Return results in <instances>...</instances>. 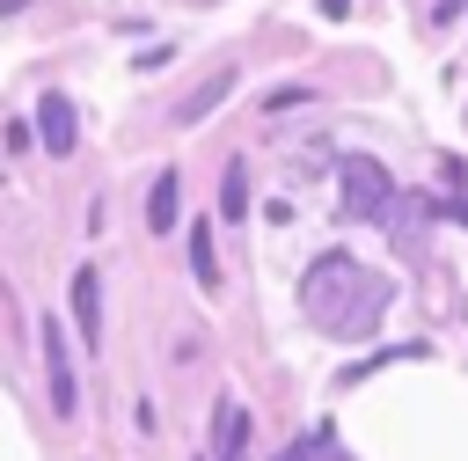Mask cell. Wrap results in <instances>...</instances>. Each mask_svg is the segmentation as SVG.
Instances as JSON below:
<instances>
[{"mask_svg":"<svg viewBox=\"0 0 468 461\" xmlns=\"http://www.w3.org/2000/svg\"><path fill=\"white\" fill-rule=\"evenodd\" d=\"M44 366H51V410L58 417H73L80 410V388H73V351H66V329H58V315H44Z\"/></svg>","mask_w":468,"mask_h":461,"instance_id":"cell-1","label":"cell"},{"mask_svg":"<svg viewBox=\"0 0 468 461\" xmlns=\"http://www.w3.org/2000/svg\"><path fill=\"white\" fill-rule=\"evenodd\" d=\"M73 322H80L88 344H102V271H95V263L73 271Z\"/></svg>","mask_w":468,"mask_h":461,"instance_id":"cell-2","label":"cell"},{"mask_svg":"<svg viewBox=\"0 0 468 461\" xmlns=\"http://www.w3.org/2000/svg\"><path fill=\"white\" fill-rule=\"evenodd\" d=\"M344 205L351 212H380L388 205V176L373 161H344Z\"/></svg>","mask_w":468,"mask_h":461,"instance_id":"cell-3","label":"cell"},{"mask_svg":"<svg viewBox=\"0 0 468 461\" xmlns=\"http://www.w3.org/2000/svg\"><path fill=\"white\" fill-rule=\"evenodd\" d=\"M227 95H234V66H227V73H212V80H197V88L176 102V124H205V117H212Z\"/></svg>","mask_w":468,"mask_h":461,"instance_id":"cell-4","label":"cell"},{"mask_svg":"<svg viewBox=\"0 0 468 461\" xmlns=\"http://www.w3.org/2000/svg\"><path fill=\"white\" fill-rule=\"evenodd\" d=\"M37 139H44L58 161L73 154V102H66V95H44V102H37Z\"/></svg>","mask_w":468,"mask_h":461,"instance_id":"cell-5","label":"cell"},{"mask_svg":"<svg viewBox=\"0 0 468 461\" xmlns=\"http://www.w3.org/2000/svg\"><path fill=\"white\" fill-rule=\"evenodd\" d=\"M176 212H183V176L161 168L154 190H146V227H154V234H176Z\"/></svg>","mask_w":468,"mask_h":461,"instance_id":"cell-6","label":"cell"},{"mask_svg":"<svg viewBox=\"0 0 468 461\" xmlns=\"http://www.w3.org/2000/svg\"><path fill=\"white\" fill-rule=\"evenodd\" d=\"M241 439H249V410L234 395H219V410H212V454H241Z\"/></svg>","mask_w":468,"mask_h":461,"instance_id":"cell-7","label":"cell"},{"mask_svg":"<svg viewBox=\"0 0 468 461\" xmlns=\"http://www.w3.org/2000/svg\"><path fill=\"white\" fill-rule=\"evenodd\" d=\"M190 278H197L205 293H219V256H212V227H205V220L190 227Z\"/></svg>","mask_w":468,"mask_h":461,"instance_id":"cell-8","label":"cell"},{"mask_svg":"<svg viewBox=\"0 0 468 461\" xmlns=\"http://www.w3.org/2000/svg\"><path fill=\"white\" fill-rule=\"evenodd\" d=\"M219 212L241 227V212H249V168L241 161H227V176H219Z\"/></svg>","mask_w":468,"mask_h":461,"instance_id":"cell-9","label":"cell"},{"mask_svg":"<svg viewBox=\"0 0 468 461\" xmlns=\"http://www.w3.org/2000/svg\"><path fill=\"white\" fill-rule=\"evenodd\" d=\"M300 102H314V88H307V80H285V88H271V95H263V110H271V117H278V110H300Z\"/></svg>","mask_w":468,"mask_h":461,"instance_id":"cell-10","label":"cell"},{"mask_svg":"<svg viewBox=\"0 0 468 461\" xmlns=\"http://www.w3.org/2000/svg\"><path fill=\"white\" fill-rule=\"evenodd\" d=\"M322 15H329V22H344V15H351V0H322Z\"/></svg>","mask_w":468,"mask_h":461,"instance_id":"cell-11","label":"cell"},{"mask_svg":"<svg viewBox=\"0 0 468 461\" xmlns=\"http://www.w3.org/2000/svg\"><path fill=\"white\" fill-rule=\"evenodd\" d=\"M453 15H461V0H439V7H431V22H453Z\"/></svg>","mask_w":468,"mask_h":461,"instance_id":"cell-12","label":"cell"},{"mask_svg":"<svg viewBox=\"0 0 468 461\" xmlns=\"http://www.w3.org/2000/svg\"><path fill=\"white\" fill-rule=\"evenodd\" d=\"M22 7H29V0H0V15H22Z\"/></svg>","mask_w":468,"mask_h":461,"instance_id":"cell-13","label":"cell"},{"mask_svg":"<svg viewBox=\"0 0 468 461\" xmlns=\"http://www.w3.org/2000/svg\"><path fill=\"white\" fill-rule=\"evenodd\" d=\"M212 461H241V454H212Z\"/></svg>","mask_w":468,"mask_h":461,"instance_id":"cell-14","label":"cell"}]
</instances>
